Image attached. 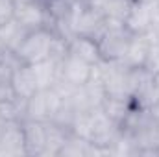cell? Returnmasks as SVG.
I'll return each mask as SVG.
<instances>
[{
	"label": "cell",
	"instance_id": "1",
	"mask_svg": "<svg viewBox=\"0 0 159 157\" xmlns=\"http://www.w3.org/2000/svg\"><path fill=\"white\" fill-rule=\"evenodd\" d=\"M57 39H59V34L54 28L44 26V28L32 30L22 39L15 56L24 65H34V63H39L44 59H50Z\"/></svg>",
	"mask_w": 159,
	"mask_h": 157
},
{
	"label": "cell",
	"instance_id": "2",
	"mask_svg": "<svg viewBox=\"0 0 159 157\" xmlns=\"http://www.w3.org/2000/svg\"><path fill=\"white\" fill-rule=\"evenodd\" d=\"M107 22L100 7L85 6L80 0H76V9L70 20V37L72 35H83V37H93L98 39L100 34L106 30Z\"/></svg>",
	"mask_w": 159,
	"mask_h": 157
},
{
	"label": "cell",
	"instance_id": "3",
	"mask_svg": "<svg viewBox=\"0 0 159 157\" xmlns=\"http://www.w3.org/2000/svg\"><path fill=\"white\" fill-rule=\"evenodd\" d=\"M131 37H133V34L124 24L107 22L106 30L96 39L98 50H100V57L104 61H120L124 57L128 46H129Z\"/></svg>",
	"mask_w": 159,
	"mask_h": 157
},
{
	"label": "cell",
	"instance_id": "4",
	"mask_svg": "<svg viewBox=\"0 0 159 157\" xmlns=\"http://www.w3.org/2000/svg\"><path fill=\"white\" fill-rule=\"evenodd\" d=\"M63 96L54 89H39L35 94H32L26 100V111H24V118L28 120H41L46 122L54 117V113L57 111V107L61 105Z\"/></svg>",
	"mask_w": 159,
	"mask_h": 157
},
{
	"label": "cell",
	"instance_id": "5",
	"mask_svg": "<svg viewBox=\"0 0 159 157\" xmlns=\"http://www.w3.org/2000/svg\"><path fill=\"white\" fill-rule=\"evenodd\" d=\"M15 20L28 32L37 28H50L48 11L43 0H15Z\"/></svg>",
	"mask_w": 159,
	"mask_h": 157
},
{
	"label": "cell",
	"instance_id": "6",
	"mask_svg": "<svg viewBox=\"0 0 159 157\" xmlns=\"http://www.w3.org/2000/svg\"><path fill=\"white\" fill-rule=\"evenodd\" d=\"M93 76V65L69 54L57 65V79L70 85V87H83Z\"/></svg>",
	"mask_w": 159,
	"mask_h": 157
},
{
	"label": "cell",
	"instance_id": "7",
	"mask_svg": "<svg viewBox=\"0 0 159 157\" xmlns=\"http://www.w3.org/2000/svg\"><path fill=\"white\" fill-rule=\"evenodd\" d=\"M156 0H137L131 4V9L128 13V19L124 26L133 35H143L152 30V24L156 20Z\"/></svg>",
	"mask_w": 159,
	"mask_h": 157
},
{
	"label": "cell",
	"instance_id": "8",
	"mask_svg": "<svg viewBox=\"0 0 159 157\" xmlns=\"http://www.w3.org/2000/svg\"><path fill=\"white\" fill-rule=\"evenodd\" d=\"M0 155H26L22 120H7L0 135Z\"/></svg>",
	"mask_w": 159,
	"mask_h": 157
},
{
	"label": "cell",
	"instance_id": "9",
	"mask_svg": "<svg viewBox=\"0 0 159 157\" xmlns=\"http://www.w3.org/2000/svg\"><path fill=\"white\" fill-rule=\"evenodd\" d=\"M22 128H24L26 155L44 157V150H46V122L24 118Z\"/></svg>",
	"mask_w": 159,
	"mask_h": 157
},
{
	"label": "cell",
	"instance_id": "10",
	"mask_svg": "<svg viewBox=\"0 0 159 157\" xmlns=\"http://www.w3.org/2000/svg\"><path fill=\"white\" fill-rule=\"evenodd\" d=\"M9 83L13 87V92L19 98H24V100H28L32 94H35L39 91V85H37L35 74L32 70V65H24V63L17 65L11 72Z\"/></svg>",
	"mask_w": 159,
	"mask_h": 157
},
{
	"label": "cell",
	"instance_id": "11",
	"mask_svg": "<svg viewBox=\"0 0 159 157\" xmlns=\"http://www.w3.org/2000/svg\"><path fill=\"white\" fill-rule=\"evenodd\" d=\"M150 46H152V39L148 34H143V35H133L129 41V46L124 54V57L120 59L122 65L129 67V69H139V67H144L146 59H148V52H150Z\"/></svg>",
	"mask_w": 159,
	"mask_h": 157
},
{
	"label": "cell",
	"instance_id": "12",
	"mask_svg": "<svg viewBox=\"0 0 159 157\" xmlns=\"http://www.w3.org/2000/svg\"><path fill=\"white\" fill-rule=\"evenodd\" d=\"M67 46H69V54L76 56V57L91 63V65H96L98 61H102L100 50H98V43L93 37L72 35V37L67 39Z\"/></svg>",
	"mask_w": 159,
	"mask_h": 157
},
{
	"label": "cell",
	"instance_id": "13",
	"mask_svg": "<svg viewBox=\"0 0 159 157\" xmlns=\"http://www.w3.org/2000/svg\"><path fill=\"white\" fill-rule=\"evenodd\" d=\"M100 109L104 111V115L113 120L115 124H122L126 117L129 115V111L133 109V102L129 98H119V96H106Z\"/></svg>",
	"mask_w": 159,
	"mask_h": 157
},
{
	"label": "cell",
	"instance_id": "14",
	"mask_svg": "<svg viewBox=\"0 0 159 157\" xmlns=\"http://www.w3.org/2000/svg\"><path fill=\"white\" fill-rule=\"evenodd\" d=\"M69 135H70V131H67L65 128L54 124L52 120H46V150H44V157L59 155V150L67 142Z\"/></svg>",
	"mask_w": 159,
	"mask_h": 157
},
{
	"label": "cell",
	"instance_id": "15",
	"mask_svg": "<svg viewBox=\"0 0 159 157\" xmlns=\"http://www.w3.org/2000/svg\"><path fill=\"white\" fill-rule=\"evenodd\" d=\"M57 65L59 63L54 61V59H44V61H39V63L32 65V70L35 74L39 89L54 87V83L57 81Z\"/></svg>",
	"mask_w": 159,
	"mask_h": 157
},
{
	"label": "cell",
	"instance_id": "16",
	"mask_svg": "<svg viewBox=\"0 0 159 157\" xmlns=\"http://www.w3.org/2000/svg\"><path fill=\"white\" fill-rule=\"evenodd\" d=\"M131 4L133 2H129V0H107L100 9L106 17V22L124 24L128 19V13L131 9Z\"/></svg>",
	"mask_w": 159,
	"mask_h": 157
},
{
	"label": "cell",
	"instance_id": "17",
	"mask_svg": "<svg viewBox=\"0 0 159 157\" xmlns=\"http://www.w3.org/2000/svg\"><path fill=\"white\" fill-rule=\"evenodd\" d=\"M57 157H91V142L70 133Z\"/></svg>",
	"mask_w": 159,
	"mask_h": 157
},
{
	"label": "cell",
	"instance_id": "18",
	"mask_svg": "<svg viewBox=\"0 0 159 157\" xmlns=\"http://www.w3.org/2000/svg\"><path fill=\"white\" fill-rule=\"evenodd\" d=\"M15 19V0H0V26Z\"/></svg>",
	"mask_w": 159,
	"mask_h": 157
},
{
	"label": "cell",
	"instance_id": "19",
	"mask_svg": "<svg viewBox=\"0 0 159 157\" xmlns=\"http://www.w3.org/2000/svg\"><path fill=\"white\" fill-rule=\"evenodd\" d=\"M148 115L152 118V122H154L156 126H159V100H156V102L148 107Z\"/></svg>",
	"mask_w": 159,
	"mask_h": 157
},
{
	"label": "cell",
	"instance_id": "20",
	"mask_svg": "<svg viewBox=\"0 0 159 157\" xmlns=\"http://www.w3.org/2000/svg\"><path fill=\"white\" fill-rule=\"evenodd\" d=\"M81 4H85V6H93V7H102L107 0H80Z\"/></svg>",
	"mask_w": 159,
	"mask_h": 157
},
{
	"label": "cell",
	"instance_id": "21",
	"mask_svg": "<svg viewBox=\"0 0 159 157\" xmlns=\"http://www.w3.org/2000/svg\"><path fill=\"white\" fill-rule=\"evenodd\" d=\"M154 89H156V94H157V100H159V70L154 72Z\"/></svg>",
	"mask_w": 159,
	"mask_h": 157
},
{
	"label": "cell",
	"instance_id": "22",
	"mask_svg": "<svg viewBox=\"0 0 159 157\" xmlns=\"http://www.w3.org/2000/svg\"><path fill=\"white\" fill-rule=\"evenodd\" d=\"M6 122H7V120L0 115V135H2V131H4V126H6Z\"/></svg>",
	"mask_w": 159,
	"mask_h": 157
},
{
	"label": "cell",
	"instance_id": "23",
	"mask_svg": "<svg viewBox=\"0 0 159 157\" xmlns=\"http://www.w3.org/2000/svg\"><path fill=\"white\" fill-rule=\"evenodd\" d=\"M156 13L159 15V0H156Z\"/></svg>",
	"mask_w": 159,
	"mask_h": 157
},
{
	"label": "cell",
	"instance_id": "24",
	"mask_svg": "<svg viewBox=\"0 0 159 157\" xmlns=\"http://www.w3.org/2000/svg\"><path fill=\"white\" fill-rule=\"evenodd\" d=\"M157 157H159V148H157Z\"/></svg>",
	"mask_w": 159,
	"mask_h": 157
},
{
	"label": "cell",
	"instance_id": "25",
	"mask_svg": "<svg viewBox=\"0 0 159 157\" xmlns=\"http://www.w3.org/2000/svg\"><path fill=\"white\" fill-rule=\"evenodd\" d=\"M43 2H44V0H43Z\"/></svg>",
	"mask_w": 159,
	"mask_h": 157
}]
</instances>
